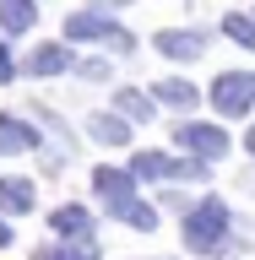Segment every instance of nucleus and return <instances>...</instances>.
<instances>
[{
    "label": "nucleus",
    "mask_w": 255,
    "mask_h": 260,
    "mask_svg": "<svg viewBox=\"0 0 255 260\" xmlns=\"http://www.w3.org/2000/svg\"><path fill=\"white\" fill-rule=\"evenodd\" d=\"M93 136H98L103 146H125V141H130L125 114H98V119H93Z\"/></svg>",
    "instance_id": "14"
},
{
    "label": "nucleus",
    "mask_w": 255,
    "mask_h": 260,
    "mask_svg": "<svg viewBox=\"0 0 255 260\" xmlns=\"http://www.w3.org/2000/svg\"><path fill=\"white\" fill-rule=\"evenodd\" d=\"M49 228L60 233V239H76V244H93V217H87V206H54V217H49Z\"/></svg>",
    "instance_id": "7"
},
{
    "label": "nucleus",
    "mask_w": 255,
    "mask_h": 260,
    "mask_svg": "<svg viewBox=\"0 0 255 260\" xmlns=\"http://www.w3.org/2000/svg\"><path fill=\"white\" fill-rule=\"evenodd\" d=\"M93 190H98V201H103L114 217H125V211L136 206V195H130V190H136V174H130V168H98Z\"/></svg>",
    "instance_id": "4"
},
{
    "label": "nucleus",
    "mask_w": 255,
    "mask_h": 260,
    "mask_svg": "<svg viewBox=\"0 0 255 260\" xmlns=\"http://www.w3.org/2000/svg\"><path fill=\"white\" fill-rule=\"evenodd\" d=\"M255 103V71H223V76L212 81V109L217 114H250Z\"/></svg>",
    "instance_id": "2"
},
{
    "label": "nucleus",
    "mask_w": 255,
    "mask_h": 260,
    "mask_svg": "<svg viewBox=\"0 0 255 260\" xmlns=\"http://www.w3.org/2000/svg\"><path fill=\"white\" fill-rule=\"evenodd\" d=\"M38 146V130L16 114H0V152H33Z\"/></svg>",
    "instance_id": "8"
},
{
    "label": "nucleus",
    "mask_w": 255,
    "mask_h": 260,
    "mask_svg": "<svg viewBox=\"0 0 255 260\" xmlns=\"http://www.w3.org/2000/svg\"><path fill=\"white\" fill-rule=\"evenodd\" d=\"M152 44H158V54H168V60H195V54L207 49V38H201L195 27L190 32H185V27H163Z\"/></svg>",
    "instance_id": "6"
},
{
    "label": "nucleus",
    "mask_w": 255,
    "mask_h": 260,
    "mask_svg": "<svg viewBox=\"0 0 255 260\" xmlns=\"http://www.w3.org/2000/svg\"><path fill=\"white\" fill-rule=\"evenodd\" d=\"M158 103H168V109H190V103H195V87H190V81H179V76H168V81H158Z\"/></svg>",
    "instance_id": "15"
},
{
    "label": "nucleus",
    "mask_w": 255,
    "mask_h": 260,
    "mask_svg": "<svg viewBox=\"0 0 255 260\" xmlns=\"http://www.w3.org/2000/svg\"><path fill=\"white\" fill-rule=\"evenodd\" d=\"M174 141L185 146V152H190V157H201V162H217L228 152V136L217 125H201V119H185V125L174 130Z\"/></svg>",
    "instance_id": "5"
},
{
    "label": "nucleus",
    "mask_w": 255,
    "mask_h": 260,
    "mask_svg": "<svg viewBox=\"0 0 255 260\" xmlns=\"http://www.w3.org/2000/svg\"><path fill=\"white\" fill-rule=\"evenodd\" d=\"M228 222H234V217H228V206L217 201V195H207V201H201V206H195L190 217H185V244L207 255V249H217V244H223Z\"/></svg>",
    "instance_id": "1"
},
{
    "label": "nucleus",
    "mask_w": 255,
    "mask_h": 260,
    "mask_svg": "<svg viewBox=\"0 0 255 260\" xmlns=\"http://www.w3.org/2000/svg\"><path fill=\"white\" fill-rule=\"evenodd\" d=\"M130 174L136 179H174L179 157H168V152H136V157H130Z\"/></svg>",
    "instance_id": "9"
},
{
    "label": "nucleus",
    "mask_w": 255,
    "mask_h": 260,
    "mask_svg": "<svg viewBox=\"0 0 255 260\" xmlns=\"http://www.w3.org/2000/svg\"><path fill=\"white\" fill-rule=\"evenodd\" d=\"M38 22V6L33 0H0V27L6 32H27Z\"/></svg>",
    "instance_id": "11"
},
{
    "label": "nucleus",
    "mask_w": 255,
    "mask_h": 260,
    "mask_svg": "<svg viewBox=\"0 0 255 260\" xmlns=\"http://www.w3.org/2000/svg\"><path fill=\"white\" fill-rule=\"evenodd\" d=\"M33 260H98L93 244H44Z\"/></svg>",
    "instance_id": "16"
},
{
    "label": "nucleus",
    "mask_w": 255,
    "mask_h": 260,
    "mask_svg": "<svg viewBox=\"0 0 255 260\" xmlns=\"http://www.w3.org/2000/svg\"><path fill=\"white\" fill-rule=\"evenodd\" d=\"M223 32L234 38V44L255 49V16H239V11H228V16H223Z\"/></svg>",
    "instance_id": "17"
},
{
    "label": "nucleus",
    "mask_w": 255,
    "mask_h": 260,
    "mask_svg": "<svg viewBox=\"0 0 255 260\" xmlns=\"http://www.w3.org/2000/svg\"><path fill=\"white\" fill-rule=\"evenodd\" d=\"M98 6H136V0H98Z\"/></svg>",
    "instance_id": "22"
},
{
    "label": "nucleus",
    "mask_w": 255,
    "mask_h": 260,
    "mask_svg": "<svg viewBox=\"0 0 255 260\" xmlns=\"http://www.w3.org/2000/svg\"><path fill=\"white\" fill-rule=\"evenodd\" d=\"M16 76V60H11V49H6V38H0V81H11Z\"/></svg>",
    "instance_id": "19"
},
{
    "label": "nucleus",
    "mask_w": 255,
    "mask_h": 260,
    "mask_svg": "<svg viewBox=\"0 0 255 260\" xmlns=\"http://www.w3.org/2000/svg\"><path fill=\"white\" fill-rule=\"evenodd\" d=\"M244 146H250V152H255V125H250V136H244Z\"/></svg>",
    "instance_id": "23"
},
{
    "label": "nucleus",
    "mask_w": 255,
    "mask_h": 260,
    "mask_svg": "<svg viewBox=\"0 0 255 260\" xmlns=\"http://www.w3.org/2000/svg\"><path fill=\"white\" fill-rule=\"evenodd\" d=\"M81 76H87V81H103V76H109V65H103V60H87V65H81Z\"/></svg>",
    "instance_id": "20"
},
{
    "label": "nucleus",
    "mask_w": 255,
    "mask_h": 260,
    "mask_svg": "<svg viewBox=\"0 0 255 260\" xmlns=\"http://www.w3.org/2000/svg\"><path fill=\"white\" fill-rule=\"evenodd\" d=\"M27 71H33V76H60V71H71V49H65V44H44V49H33Z\"/></svg>",
    "instance_id": "10"
},
{
    "label": "nucleus",
    "mask_w": 255,
    "mask_h": 260,
    "mask_svg": "<svg viewBox=\"0 0 255 260\" xmlns=\"http://www.w3.org/2000/svg\"><path fill=\"white\" fill-rule=\"evenodd\" d=\"M114 103H120V114H125V119H152V109H158V98L136 92V87H120V92H114Z\"/></svg>",
    "instance_id": "13"
},
{
    "label": "nucleus",
    "mask_w": 255,
    "mask_h": 260,
    "mask_svg": "<svg viewBox=\"0 0 255 260\" xmlns=\"http://www.w3.org/2000/svg\"><path fill=\"white\" fill-rule=\"evenodd\" d=\"M125 222H130V228H147V233H152V228H158V206H141V201H136V206L125 211Z\"/></svg>",
    "instance_id": "18"
},
{
    "label": "nucleus",
    "mask_w": 255,
    "mask_h": 260,
    "mask_svg": "<svg viewBox=\"0 0 255 260\" xmlns=\"http://www.w3.org/2000/svg\"><path fill=\"white\" fill-rule=\"evenodd\" d=\"M0 244H11V222H0Z\"/></svg>",
    "instance_id": "21"
},
{
    "label": "nucleus",
    "mask_w": 255,
    "mask_h": 260,
    "mask_svg": "<svg viewBox=\"0 0 255 260\" xmlns=\"http://www.w3.org/2000/svg\"><path fill=\"white\" fill-rule=\"evenodd\" d=\"M65 38H71V44L93 38V44H109V49H130V32L120 27V22H109V16H98V11H76V16H65Z\"/></svg>",
    "instance_id": "3"
},
{
    "label": "nucleus",
    "mask_w": 255,
    "mask_h": 260,
    "mask_svg": "<svg viewBox=\"0 0 255 260\" xmlns=\"http://www.w3.org/2000/svg\"><path fill=\"white\" fill-rule=\"evenodd\" d=\"M0 206L16 211V217L33 211V184H27V179H0Z\"/></svg>",
    "instance_id": "12"
}]
</instances>
